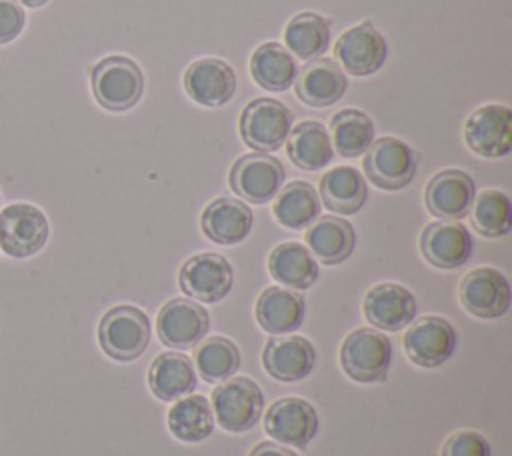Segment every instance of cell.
Here are the masks:
<instances>
[{"label":"cell","mask_w":512,"mask_h":456,"mask_svg":"<svg viewBox=\"0 0 512 456\" xmlns=\"http://www.w3.org/2000/svg\"><path fill=\"white\" fill-rule=\"evenodd\" d=\"M96 102L110 112L134 108L144 94V74L140 66L122 54H112L94 64L90 72Z\"/></svg>","instance_id":"1"},{"label":"cell","mask_w":512,"mask_h":456,"mask_svg":"<svg viewBox=\"0 0 512 456\" xmlns=\"http://www.w3.org/2000/svg\"><path fill=\"white\" fill-rule=\"evenodd\" d=\"M150 334L148 316L130 304L112 306L98 324L102 352L118 362H132L142 356L150 344Z\"/></svg>","instance_id":"2"},{"label":"cell","mask_w":512,"mask_h":456,"mask_svg":"<svg viewBox=\"0 0 512 456\" xmlns=\"http://www.w3.org/2000/svg\"><path fill=\"white\" fill-rule=\"evenodd\" d=\"M294 126L292 110L276 98H254L240 114V136L254 152H276Z\"/></svg>","instance_id":"3"},{"label":"cell","mask_w":512,"mask_h":456,"mask_svg":"<svg viewBox=\"0 0 512 456\" xmlns=\"http://www.w3.org/2000/svg\"><path fill=\"white\" fill-rule=\"evenodd\" d=\"M392 362L388 336L374 328L352 330L340 346V366L354 382H384Z\"/></svg>","instance_id":"4"},{"label":"cell","mask_w":512,"mask_h":456,"mask_svg":"<svg viewBox=\"0 0 512 456\" xmlns=\"http://www.w3.org/2000/svg\"><path fill=\"white\" fill-rule=\"evenodd\" d=\"M210 406L226 432L242 434L258 424L264 408V392L248 376H230L214 388Z\"/></svg>","instance_id":"5"},{"label":"cell","mask_w":512,"mask_h":456,"mask_svg":"<svg viewBox=\"0 0 512 456\" xmlns=\"http://www.w3.org/2000/svg\"><path fill=\"white\" fill-rule=\"evenodd\" d=\"M362 168L368 180L380 190H402L406 188L418 170L420 154L400 138L382 136L370 144L364 152Z\"/></svg>","instance_id":"6"},{"label":"cell","mask_w":512,"mask_h":456,"mask_svg":"<svg viewBox=\"0 0 512 456\" xmlns=\"http://www.w3.org/2000/svg\"><path fill=\"white\" fill-rule=\"evenodd\" d=\"M50 236L46 214L30 202H14L0 210V248L12 258L38 254Z\"/></svg>","instance_id":"7"},{"label":"cell","mask_w":512,"mask_h":456,"mask_svg":"<svg viewBox=\"0 0 512 456\" xmlns=\"http://www.w3.org/2000/svg\"><path fill=\"white\" fill-rule=\"evenodd\" d=\"M284 178L286 172L278 158L266 152H252L234 160L228 184L242 200L250 204H266L278 194Z\"/></svg>","instance_id":"8"},{"label":"cell","mask_w":512,"mask_h":456,"mask_svg":"<svg viewBox=\"0 0 512 456\" xmlns=\"http://www.w3.org/2000/svg\"><path fill=\"white\" fill-rule=\"evenodd\" d=\"M178 284L180 290L192 300L216 304L224 300L232 290V264L218 252L194 254L180 266Z\"/></svg>","instance_id":"9"},{"label":"cell","mask_w":512,"mask_h":456,"mask_svg":"<svg viewBox=\"0 0 512 456\" xmlns=\"http://www.w3.org/2000/svg\"><path fill=\"white\" fill-rule=\"evenodd\" d=\"M318 426L320 418L316 408L298 396L274 400L264 416V430L272 440L300 450L312 442Z\"/></svg>","instance_id":"10"},{"label":"cell","mask_w":512,"mask_h":456,"mask_svg":"<svg viewBox=\"0 0 512 456\" xmlns=\"http://www.w3.org/2000/svg\"><path fill=\"white\" fill-rule=\"evenodd\" d=\"M466 146L482 158H504L512 150V110L504 104L476 108L464 124Z\"/></svg>","instance_id":"11"},{"label":"cell","mask_w":512,"mask_h":456,"mask_svg":"<svg viewBox=\"0 0 512 456\" xmlns=\"http://www.w3.org/2000/svg\"><path fill=\"white\" fill-rule=\"evenodd\" d=\"M458 296L472 316L484 320L504 316L512 302V290L506 276L492 266L470 270L460 282Z\"/></svg>","instance_id":"12"},{"label":"cell","mask_w":512,"mask_h":456,"mask_svg":"<svg viewBox=\"0 0 512 456\" xmlns=\"http://www.w3.org/2000/svg\"><path fill=\"white\" fill-rule=\"evenodd\" d=\"M458 344L454 326L442 316H422L404 334V352L420 368L446 364Z\"/></svg>","instance_id":"13"},{"label":"cell","mask_w":512,"mask_h":456,"mask_svg":"<svg viewBox=\"0 0 512 456\" xmlns=\"http://www.w3.org/2000/svg\"><path fill=\"white\" fill-rule=\"evenodd\" d=\"M340 68L352 76H370L378 72L388 58V44L380 30L366 20L344 30L334 46Z\"/></svg>","instance_id":"14"},{"label":"cell","mask_w":512,"mask_h":456,"mask_svg":"<svg viewBox=\"0 0 512 456\" xmlns=\"http://www.w3.org/2000/svg\"><path fill=\"white\" fill-rule=\"evenodd\" d=\"M210 316L204 306L190 298L168 300L156 318V330L162 344L176 350H190L208 334Z\"/></svg>","instance_id":"15"},{"label":"cell","mask_w":512,"mask_h":456,"mask_svg":"<svg viewBox=\"0 0 512 456\" xmlns=\"http://www.w3.org/2000/svg\"><path fill=\"white\" fill-rule=\"evenodd\" d=\"M186 94L200 106L220 108L236 94V72L222 58L194 60L182 78Z\"/></svg>","instance_id":"16"},{"label":"cell","mask_w":512,"mask_h":456,"mask_svg":"<svg viewBox=\"0 0 512 456\" xmlns=\"http://www.w3.org/2000/svg\"><path fill=\"white\" fill-rule=\"evenodd\" d=\"M476 196L472 176L458 168L436 172L424 188L426 210L440 220H462L468 216Z\"/></svg>","instance_id":"17"},{"label":"cell","mask_w":512,"mask_h":456,"mask_svg":"<svg viewBox=\"0 0 512 456\" xmlns=\"http://www.w3.org/2000/svg\"><path fill=\"white\" fill-rule=\"evenodd\" d=\"M474 240L468 228L456 220L430 222L420 234V252L428 264L440 270H456L468 262Z\"/></svg>","instance_id":"18"},{"label":"cell","mask_w":512,"mask_h":456,"mask_svg":"<svg viewBox=\"0 0 512 456\" xmlns=\"http://www.w3.org/2000/svg\"><path fill=\"white\" fill-rule=\"evenodd\" d=\"M362 312L374 328L384 332H398L416 318L418 302L406 286L396 282H382L366 292Z\"/></svg>","instance_id":"19"},{"label":"cell","mask_w":512,"mask_h":456,"mask_svg":"<svg viewBox=\"0 0 512 456\" xmlns=\"http://www.w3.org/2000/svg\"><path fill=\"white\" fill-rule=\"evenodd\" d=\"M262 366L278 382H298L314 370L316 348L304 336L270 338L262 350Z\"/></svg>","instance_id":"20"},{"label":"cell","mask_w":512,"mask_h":456,"mask_svg":"<svg viewBox=\"0 0 512 456\" xmlns=\"http://www.w3.org/2000/svg\"><path fill=\"white\" fill-rule=\"evenodd\" d=\"M348 86V78L338 62L330 58L310 60L294 80V90L300 102L312 108L336 104Z\"/></svg>","instance_id":"21"},{"label":"cell","mask_w":512,"mask_h":456,"mask_svg":"<svg viewBox=\"0 0 512 456\" xmlns=\"http://www.w3.org/2000/svg\"><path fill=\"white\" fill-rule=\"evenodd\" d=\"M254 214L250 206L238 198L220 196L212 200L200 216L204 236L222 246L240 244L252 230Z\"/></svg>","instance_id":"22"},{"label":"cell","mask_w":512,"mask_h":456,"mask_svg":"<svg viewBox=\"0 0 512 456\" xmlns=\"http://www.w3.org/2000/svg\"><path fill=\"white\" fill-rule=\"evenodd\" d=\"M306 300L300 292L284 286H268L256 300V320L268 334H288L302 326Z\"/></svg>","instance_id":"23"},{"label":"cell","mask_w":512,"mask_h":456,"mask_svg":"<svg viewBox=\"0 0 512 456\" xmlns=\"http://www.w3.org/2000/svg\"><path fill=\"white\" fill-rule=\"evenodd\" d=\"M306 246L322 264L334 266L348 260L356 246L352 224L338 216H318L306 230Z\"/></svg>","instance_id":"24"},{"label":"cell","mask_w":512,"mask_h":456,"mask_svg":"<svg viewBox=\"0 0 512 456\" xmlns=\"http://www.w3.org/2000/svg\"><path fill=\"white\" fill-rule=\"evenodd\" d=\"M150 392L162 402H176L196 388L192 360L180 352L158 354L148 370Z\"/></svg>","instance_id":"25"},{"label":"cell","mask_w":512,"mask_h":456,"mask_svg":"<svg viewBox=\"0 0 512 456\" xmlns=\"http://www.w3.org/2000/svg\"><path fill=\"white\" fill-rule=\"evenodd\" d=\"M270 276L294 290H308L320 276V268L312 252L300 242H282L268 256Z\"/></svg>","instance_id":"26"},{"label":"cell","mask_w":512,"mask_h":456,"mask_svg":"<svg viewBox=\"0 0 512 456\" xmlns=\"http://www.w3.org/2000/svg\"><path fill=\"white\" fill-rule=\"evenodd\" d=\"M286 152L296 168L308 172L328 166L334 158L330 134L318 120H302L292 126L286 138Z\"/></svg>","instance_id":"27"},{"label":"cell","mask_w":512,"mask_h":456,"mask_svg":"<svg viewBox=\"0 0 512 456\" xmlns=\"http://www.w3.org/2000/svg\"><path fill=\"white\" fill-rule=\"evenodd\" d=\"M368 198L364 176L352 166H336L320 178V200L336 214H356Z\"/></svg>","instance_id":"28"},{"label":"cell","mask_w":512,"mask_h":456,"mask_svg":"<svg viewBox=\"0 0 512 456\" xmlns=\"http://www.w3.org/2000/svg\"><path fill=\"white\" fill-rule=\"evenodd\" d=\"M250 74L262 90L284 92L294 84L298 64L286 46L264 42L250 56Z\"/></svg>","instance_id":"29"},{"label":"cell","mask_w":512,"mask_h":456,"mask_svg":"<svg viewBox=\"0 0 512 456\" xmlns=\"http://www.w3.org/2000/svg\"><path fill=\"white\" fill-rule=\"evenodd\" d=\"M318 190L304 180H292L278 190L272 212L280 226L288 230H304L320 216Z\"/></svg>","instance_id":"30"},{"label":"cell","mask_w":512,"mask_h":456,"mask_svg":"<svg viewBox=\"0 0 512 456\" xmlns=\"http://www.w3.org/2000/svg\"><path fill=\"white\" fill-rule=\"evenodd\" d=\"M166 424L170 434L188 444L206 440L214 430V412L208 398L200 394H188L174 402L168 410Z\"/></svg>","instance_id":"31"},{"label":"cell","mask_w":512,"mask_h":456,"mask_svg":"<svg viewBox=\"0 0 512 456\" xmlns=\"http://www.w3.org/2000/svg\"><path fill=\"white\" fill-rule=\"evenodd\" d=\"M330 38V22L310 10L294 14L284 28L286 50L306 62L320 58L328 50Z\"/></svg>","instance_id":"32"},{"label":"cell","mask_w":512,"mask_h":456,"mask_svg":"<svg viewBox=\"0 0 512 456\" xmlns=\"http://www.w3.org/2000/svg\"><path fill=\"white\" fill-rule=\"evenodd\" d=\"M374 132L372 118L358 108L338 110L330 118V142L342 158L362 156L374 142Z\"/></svg>","instance_id":"33"},{"label":"cell","mask_w":512,"mask_h":456,"mask_svg":"<svg viewBox=\"0 0 512 456\" xmlns=\"http://www.w3.org/2000/svg\"><path fill=\"white\" fill-rule=\"evenodd\" d=\"M240 350L226 336H210L196 348L194 366L204 382L216 384L234 376L240 368Z\"/></svg>","instance_id":"34"},{"label":"cell","mask_w":512,"mask_h":456,"mask_svg":"<svg viewBox=\"0 0 512 456\" xmlns=\"http://www.w3.org/2000/svg\"><path fill=\"white\" fill-rule=\"evenodd\" d=\"M472 226L484 238L506 236L512 228V204L508 194L486 188L472 202Z\"/></svg>","instance_id":"35"},{"label":"cell","mask_w":512,"mask_h":456,"mask_svg":"<svg viewBox=\"0 0 512 456\" xmlns=\"http://www.w3.org/2000/svg\"><path fill=\"white\" fill-rule=\"evenodd\" d=\"M440 456H492V450L480 432L458 430L444 440Z\"/></svg>","instance_id":"36"},{"label":"cell","mask_w":512,"mask_h":456,"mask_svg":"<svg viewBox=\"0 0 512 456\" xmlns=\"http://www.w3.org/2000/svg\"><path fill=\"white\" fill-rule=\"evenodd\" d=\"M26 24L24 8L18 0H0V46L20 36Z\"/></svg>","instance_id":"37"},{"label":"cell","mask_w":512,"mask_h":456,"mask_svg":"<svg viewBox=\"0 0 512 456\" xmlns=\"http://www.w3.org/2000/svg\"><path fill=\"white\" fill-rule=\"evenodd\" d=\"M248 456H298L288 446L276 444V442H258Z\"/></svg>","instance_id":"38"},{"label":"cell","mask_w":512,"mask_h":456,"mask_svg":"<svg viewBox=\"0 0 512 456\" xmlns=\"http://www.w3.org/2000/svg\"><path fill=\"white\" fill-rule=\"evenodd\" d=\"M20 4H24L26 8H40V6H44V4H48L50 0H18Z\"/></svg>","instance_id":"39"}]
</instances>
